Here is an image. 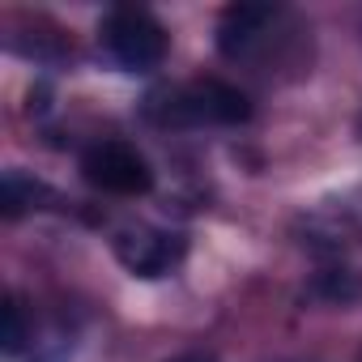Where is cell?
<instances>
[{
    "mask_svg": "<svg viewBox=\"0 0 362 362\" xmlns=\"http://www.w3.org/2000/svg\"><path fill=\"white\" fill-rule=\"evenodd\" d=\"M98 39L107 47V56L128 73L158 69L166 60V47H170L162 22L153 13H145V9H111L103 18V26H98Z\"/></svg>",
    "mask_w": 362,
    "mask_h": 362,
    "instance_id": "2",
    "label": "cell"
},
{
    "mask_svg": "<svg viewBox=\"0 0 362 362\" xmlns=\"http://www.w3.org/2000/svg\"><path fill=\"white\" fill-rule=\"evenodd\" d=\"M26 341H30V332H26V311H22L18 298H5V354H22Z\"/></svg>",
    "mask_w": 362,
    "mask_h": 362,
    "instance_id": "7",
    "label": "cell"
},
{
    "mask_svg": "<svg viewBox=\"0 0 362 362\" xmlns=\"http://www.w3.org/2000/svg\"><path fill=\"white\" fill-rule=\"evenodd\" d=\"M149 115L158 124H170V128H205V124L218 128V124H243L252 115V103L230 81L201 77V81H188V86L153 98Z\"/></svg>",
    "mask_w": 362,
    "mask_h": 362,
    "instance_id": "1",
    "label": "cell"
},
{
    "mask_svg": "<svg viewBox=\"0 0 362 362\" xmlns=\"http://www.w3.org/2000/svg\"><path fill=\"white\" fill-rule=\"evenodd\" d=\"M81 175L94 188L111 192V197H145L153 188V170L145 162V153L128 141H98L86 149L81 158Z\"/></svg>",
    "mask_w": 362,
    "mask_h": 362,
    "instance_id": "3",
    "label": "cell"
},
{
    "mask_svg": "<svg viewBox=\"0 0 362 362\" xmlns=\"http://www.w3.org/2000/svg\"><path fill=\"white\" fill-rule=\"evenodd\" d=\"M39 201H52V192L39 184V179H26L22 170L5 175V188H0V205H5V218H18L26 209H39Z\"/></svg>",
    "mask_w": 362,
    "mask_h": 362,
    "instance_id": "6",
    "label": "cell"
},
{
    "mask_svg": "<svg viewBox=\"0 0 362 362\" xmlns=\"http://www.w3.org/2000/svg\"><path fill=\"white\" fill-rule=\"evenodd\" d=\"M277 22H281V9L273 5H230L218 22V52L226 60H247Z\"/></svg>",
    "mask_w": 362,
    "mask_h": 362,
    "instance_id": "5",
    "label": "cell"
},
{
    "mask_svg": "<svg viewBox=\"0 0 362 362\" xmlns=\"http://www.w3.org/2000/svg\"><path fill=\"white\" fill-rule=\"evenodd\" d=\"M170 362H218V358H209V354H179V358H170Z\"/></svg>",
    "mask_w": 362,
    "mask_h": 362,
    "instance_id": "8",
    "label": "cell"
},
{
    "mask_svg": "<svg viewBox=\"0 0 362 362\" xmlns=\"http://www.w3.org/2000/svg\"><path fill=\"white\" fill-rule=\"evenodd\" d=\"M188 252V239L162 226H128L115 235V260L136 277H162Z\"/></svg>",
    "mask_w": 362,
    "mask_h": 362,
    "instance_id": "4",
    "label": "cell"
}]
</instances>
